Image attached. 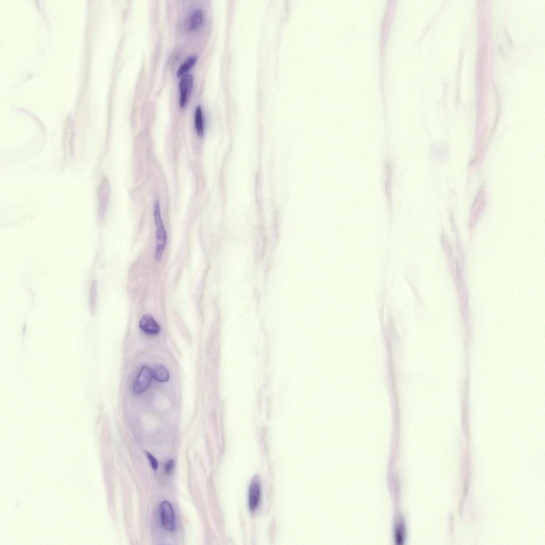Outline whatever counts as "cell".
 <instances>
[{
    "label": "cell",
    "mask_w": 545,
    "mask_h": 545,
    "mask_svg": "<svg viewBox=\"0 0 545 545\" xmlns=\"http://www.w3.org/2000/svg\"><path fill=\"white\" fill-rule=\"evenodd\" d=\"M260 499V482L257 478H254L251 482L249 492V504L251 511H255L258 508Z\"/></svg>",
    "instance_id": "5b68a950"
},
{
    "label": "cell",
    "mask_w": 545,
    "mask_h": 545,
    "mask_svg": "<svg viewBox=\"0 0 545 545\" xmlns=\"http://www.w3.org/2000/svg\"><path fill=\"white\" fill-rule=\"evenodd\" d=\"M110 194L109 184L106 178L102 181L97 192L99 214L103 216L107 207Z\"/></svg>",
    "instance_id": "277c9868"
},
{
    "label": "cell",
    "mask_w": 545,
    "mask_h": 545,
    "mask_svg": "<svg viewBox=\"0 0 545 545\" xmlns=\"http://www.w3.org/2000/svg\"><path fill=\"white\" fill-rule=\"evenodd\" d=\"M139 326L143 331L150 335H156L160 331L159 324L149 314L143 315L140 321Z\"/></svg>",
    "instance_id": "52a82bcc"
},
{
    "label": "cell",
    "mask_w": 545,
    "mask_h": 545,
    "mask_svg": "<svg viewBox=\"0 0 545 545\" xmlns=\"http://www.w3.org/2000/svg\"><path fill=\"white\" fill-rule=\"evenodd\" d=\"M193 78L191 74H187L183 75L180 82V104L181 107H184L186 105L187 99L193 86Z\"/></svg>",
    "instance_id": "8992f818"
},
{
    "label": "cell",
    "mask_w": 545,
    "mask_h": 545,
    "mask_svg": "<svg viewBox=\"0 0 545 545\" xmlns=\"http://www.w3.org/2000/svg\"><path fill=\"white\" fill-rule=\"evenodd\" d=\"M174 465H175V462H174V460L173 459L169 460V461L167 462V463L166 464V465H165V472L168 474L171 473L172 471L173 470Z\"/></svg>",
    "instance_id": "4fadbf2b"
},
{
    "label": "cell",
    "mask_w": 545,
    "mask_h": 545,
    "mask_svg": "<svg viewBox=\"0 0 545 545\" xmlns=\"http://www.w3.org/2000/svg\"><path fill=\"white\" fill-rule=\"evenodd\" d=\"M198 58L197 55H192L187 58L184 62L178 68L176 72L177 76L180 77L188 71L194 65Z\"/></svg>",
    "instance_id": "8fae6325"
},
{
    "label": "cell",
    "mask_w": 545,
    "mask_h": 545,
    "mask_svg": "<svg viewBox=\"0 0 545 545\" xmlns=\"http://www.w3.org/2000/svg\"><path fill=\"white\" fill-rule=\"evenodd\" d=\"M160 513L161 523L164 529L169 532H174L176 529V522L174 511L171 504L166 501L162 502Z\"/></svg>",
    "instance_id": "3957f363"
},
{
    "label": "cell",
    "mask_w": 545,
    "mask_h": 545,
    "mask_svg": "<svg viewBox=\"0 0 545 545\" xmlns=\"http://www.w3.org/2000/svg\"><path fill=\"white\" fill-rule=\"evenodd\" d=\"M204 18V13L201 8H197L190 16L189 28L193 30L197 28L202 24Z\"/></svg>",
    "instance_id": "9c48e42d"
},
{
    "label": "cell",
    "mask_w": 545,
    "mask_h": 545,
    "mask_svg": "<svg viewBox=\"0 0 545 545\" xmlns=\"http://www.w3.org/2000/svg\"><path fill=\"white\" fill-rule=\"evenodd\" d=\"M152 379V370L147 365L143 366L133 383L134 394L140 395L146 392L150 387Z\"/></svg>",
    "instance_id": "7a4b0ae2"
},
{
    "label": "cell",
    "mask_w": 545,
    "mask_h": 545,
    "mask_svg": "<svg viewBox=\"0 0 545 545\" xmlns=\"http://www.w3.org/2000/svg\"><path fill=\"white\" fill-rule=\"evenodd\" d=\"M146 455L149 460L150 463L153 469L155 471L157 470L158 468V462L157 459L149 452H146Z\"/></svg>",
    "instance_id": "7c38bea8"
},
{
    "label": "cell",
    "mask_w": 545,
    "mask_h": 545,
    "mask_svg": "<svg viewBox=\"0 0 545 545\" xmlns=\"http://www.w3.org/2000/svg\"><path fill=\"white\" fill-rule=\"evenodd\" d=\"M152 371L153 378L160 382H165L169 379V373L165 366L162 364L155 366Z\"/></svg>",
    "instance_id": "ba28073f"
},
{
    "label": "cell",
    "mask_w": 545,
    "mask_h": 545,
    "mask_svg": "<svg viewBox=\"0 0 545 545\" xmlns=\"http://www.w3.org/2000/svg\"><path fill=\"white\" fill-rule=\"evenodd\" d=\"M195 127L196 131L199 137H202L204 134V121L202 108L198 106L195 110Z\"/></svg>",
    "instance_id": "30bf717a"
},
{
    "label": "cell",
    "mask_w": 545,
    "mask_h": 545,
    "mask_svg": "<svg viewBox=\"0 0 545 545\" xmlns=\"http://www.w3.org/2000/svg\"><path fill=\"white\" fill-rule=\"evenodd\" d=\"M155 220L156 226L157 249L155 253V259L159 261L163 257V254L167 244V235L165 226L162 220L159 203L157 202L155 207Z\"/></svg>",
    "instance_id": "6da1fadb"
}]
</instances>
